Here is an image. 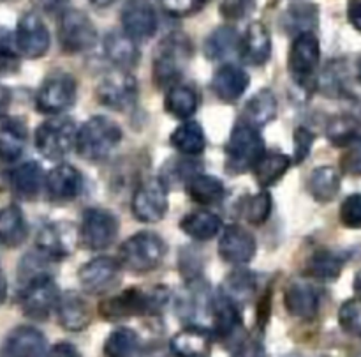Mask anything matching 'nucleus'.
Returning <instances> with one entry per match:
<instances>
[{
  "instance_id": "nucleus-61",
  "label": "nucleus",
  "mask_w": 361,
  "mask_h": 357,
  "mask_svg": "<svg viewBox=\"0 0 361 357\" xmlns=\"http://www.w3.org/2000/svg\"><path fill=\"white\" fill-rule=\"evenodd\" d=\"M360 80H361V60H360Z\"/></svg>"
},
{
  "instance_id": "nucleus-7",
  "label": "nucleus",
  "mask_w": 361,
  "mask_h": 357,
  "mask_svg": "<svg viewBox=\"0 0 361 357\" xmlns=\"http://www.w3.org/2000/svg\"><path fill=\"white\" fill-rule=\"evenodd\" d=\"M76 141V126L71 119H51L35 129V147L51 161L66 158Z\"/></svg>"
},
{
  "instance_id": "nucleus-21",
  "label": "nucleus",
  "mask_w": 361,
  "mask_h": 357,
  "mask_svg": "<svg viewBox=\"0 0 361 357\" xmlns=\"http://www.w3.org/2000/svg\"><path fill=\"white\" fill-rule=\"evenodd\" d=\"M46 338L30 325H20L9 332L2 346V357H44Z\"/></svg>"
},
{
  "instance_id": "nucleus-54",
  "label": "nucleus",
  "mask_w": 361,
  "mask_h": 357,
  "mask_svg": "<svg viewBox=\"0 0 361 357\" xmlns=\"http://www.w3.org/2000/svg\"><path fill=\"white\" fill-rule=\"evenodd\" d=\"M140 357H169L168 350H166L164 345L161 343H155V345H150L148 349H145L141 352Z\"/></svg>"
},
{
  "instance_id": "nucleus-27",
  "label": "nucleus",
  "mask_w": 361,
  "mask_h": 357,
  "mask_svg": "<svg viewBox=\"0 0 361 357\" xmlns=\"http://www.w3.org/2000/svg\"><path fill=\"white\" fill-rule=\"evenodd\" d=\"M169 350L175 357H210V334L200 327L183 329L173 336Z\"/></svg>"
},
{
  "instance_id": "nucleus-20",
  "label": "nucleus",
  "mask_w": 361,
  "mask_h": 357,
  "mask_svg": "<svg viewBox=\"0 0 361 357\" xmlns=\"http://www.w3.org/2000/svg\"><path fill=\"white\" fill-rule=\"evenodd\" d=\"M240 57L249 66H263L271 55L270 30L261 21H252L240 39Z\"/></svg>"
},
{
  "instance_id": "nucleus-24",
  "label": "nucleus",
  "mask_w": 361,
  "mask_h": 357,
  "mask_svg": "<svg viewBox=\"0 0 361 357\" xmlns=\"http://www.w3.org/2000/svg\"><path fill=\"white\" fill-rule=\"evenodd\" d=\"M56 313H59V320L62 327L73 332L83 331L92 322L90 306L80 293L73 292V290L60 295Z\"/></svg>"
},
{
  "instance_id": "nucleus-36",
  "label": "nucleus",
  "mask_w": 361,
  "mask_h": 357,
  "mask_svg": "<svg viewBox=\"0 0 361 357\" xmlns=\"http://www.w3.org/2000/svg\"><path fill=\"white\" fill-rule=\"evenodd\" d=\"M171 145L185 156L201 154L207 147V136H204L203 127L194 120L180 124L171 134Z\"/></svg>"
},
{
  "instance_id": "nucleus-51",
  "label": "nucleus",
  "mask_w": 361,
  "mask_h": 357,
  "mask_svg": "<svg viewBox=\"0 0 361 357\" xmlns=\"http://www.w3.org/2000/svg\"><path fill=\"white\" fill-rule=\"evenodd\" d=\"M164 7L168 13L175 14V16H187L203 7L200 0H164Z\"/></svg>"
},
{
  "instance_id": "nucleus-16",
  "label": "nucleus",
  "mask_w": 361,
  "mask_h": 357,
  "mask_svg": "<svg viewBox=\"0 0 361 357\" xmlns=\"http://www.w3.org/2000/svg\"><path fill=\"white\" fill-rule=\"evenodd\" d=\"M120 269H122V265L115 258L99 257L87 262L78 271V278H80L85 292L92 293V295H101V293H106L118 286Z\"/></svg>"
},
{
  "instance_id": "nucleus-52",
  "label": "nucleus",
  "mask_w": 361,
  "mask_h": 357,
  "mask_svg": "<svg viewBox=\"0 0 361 357\" xmlns=\"http://www.w3.org/2000/svg\"><path fill=\"white\" fill-rule=\"evenodd\" d=\"M44 357H81V353L71 343H56L49 352L44 353Z\"/></svg>"
},
{
  "instance_id": "nucleus-26",
  "label": "nucleus",
  "mask_w": 361,
  "mask_h": 357,
  "mask_svg": "<svg viewBox=\"0 0 361 357\" xmlns=\"http://www.w3.org/2000/svg\"><path fill=\"white\" fill-rule=\"evenodd\" d=\"M106 57L116 66V69L129 71L140 62V48L134 39L123 30H113L104 37Z\"/></svg>"
},
{
  "instance_id": "nucleus-5",
  "label": "nucleus",
  "mask_w": 361,
  "mask_h": 357,
  "mask_svg": "<svg viewBox=\"0 0 361 357\" xmlns=\"http://www.w3.org/2000/svg\"><path fill=\"white\" fill-rule=\"evenodd\" d=\"M166 242L152 232L134 233L120 247L118 264L133 272H150L162 264L166 257Z\"/></svg>"
},
{
  "instance_id": "nucleus-48",
  "label": "nucleus",
  "mask_w": 361,
  "mask_h": 357,
  "mask_svg": "<svg viewBox=\"0 0 361 357\" xmlns=\"http://www.w3.org/2000/svg\"><path fill=\"white\" fill-rule=\"evenodd\" d=\"M341 168L348 175H361V138L345 147V152L341 158Z\"/></svg>"
},
{
  "instance_id": "nucleus-58",
  "label": "nucleus",
  "mask_w": 361,
  "mask_h": 357,
  "mask_svg": "<svg viewBox=\"0 0 361 357\" xmlns=\"http://www.w3.org/2000/svg\"><path fill=\"white\" fill-rule=\"evenodd\" d=\"M46 6V9H55L56 6H60V4H63L66 0H42Z\"/></svg>"
},
{
  "instance_id": "nucleus-19",
  "label": "nucleus",
  "mask_w": 361,
  "mask_h": 357,
  "mask_svg": "<svg viewBox=\"0 0 361 357\" xmlns=\"http://www.w3.org/2000/svg\"><path fill=\"white\" fill-rule=\"evenodd\" d=\"M284 304L293 317L312 320L319 313L321 297L316 286L303 281V279H295L286 288Z\"/></svg>"
},
{
  "instance_id": "nucleus-35",
  "label": "nucleus",
  "mask_w": 361,
  "mask_h": 357,
  "mask_svg": "<svg viewBox=\"0 0 361 357\" xmlns=\"http://www.w3.org/2000/svg\"><path fill=\"white\" fill-rule=\"evenodd\" d=\"M309 191L319 204H328L341 191V173L334 166H319L310 173Z\"/></svg>"
},
{
  "instance_id": "nucleus-41",
  "label": "nucleus",
  "mask_w": 361,
  "mask_h": 357,
  "mask_svg": "<svg viewBox=\"0 0 361 357\" xmlns=\"http://www.w3.org/2000/svg\"><path fill=\"white\" fill-rule=\"evenodd\" d=\"M326 136L337 147H349L361 138V122L353 115H338L330 120Z\"/></svg>"
},
{
  "instance_id": "nucleus-55",
  "label": "nucleus",
  "mask_w": 361,
  "mask_h": 357,
  "mask_svg": "<svg viewBox=\"0 0 361 357\" xmlns=\"http://www.w3.org/2000/svg\"><path fill=\"white\" fill-rule=\"evenodd\" d=\"M9 103H11L9 88L4 87V85L0 83V115H4V113L7 112V108H9Z\"/></svg>"
},
{
  "instance_id": "nucleus-38",
  "label": "nucleus",
  "mask_w": 361,
  "mask_h": 357,
  "mask_svg": "<svg viewBox=\"0 0 361 357\" xmlns=\"http://www.w3.org/2000/svg\"><path fill=\"white\" fill-rule=\"evenodd\" d=\"M344 260L331 250H317L307 262V274L321 281H334L341 276Z\"/></svg>"
},
{
  "instance_id": "nucleus-28",
  "label": "nucleus",
  "mask_w": 361,
  "mask_h": 357,
  "mask_svg": "<svg viewBox=\"0 0 361 357\" xmlns=\"http://www.w3.org/2000/svg\"><path fill=\"white\" fill-rule=\"evenodd\" d=\"M275 115H277V99H275L274 92L263 88L247 101L240 122L247 124L254 129H261L263 126L270 124Z\"/></svg>"
},
{
  "instance_id": "nucleus-22",
  "label": "nucleus",
  "mask_w": 361,
  "mask_h": 357,
  "mask_svg": "<svg viewBox=\"0 0 361 357\" xmlns=\"http://www.w3.org/2000/svg\"><path fill=\"white\" fill-rule=\"evenodd\" d=\"M46 191L55 201H71L83 189V177L74 166L59 165L44 179Z\"/></svg>"
},
{
  "instance_id": "nucleus-42",
  "label": "nucleus",
  "mask_w": 361,
  "mask_h": 357,
  "mask_svg": "<svg viewBox=\"0 0 361 357\" xmlns=\"http://www.w3.org/2000/svg\"><path fill=\"white\" fill-rule=\"evenodd\" d=\"M137 353V334L133 329H116L106 338L104 356L106 357H136Z\"/></svg>"
},
{
  "instance_id": "nucleus-8",
  "label": "nucleus",
  "mask_w": 361,
  "mask_h": 357,
  "mask_svg": "<svg viewBox=\"0 0 361 357\" xmlns=\"http://www.w3.org/2000/svg\"><path fill=\"white\" fill-rule=\"evenodd\" d=\"M116 237H118V219L113 212L101 207H92L83 212L80 242L87 250H106L115 242Z\"/></svg>"
},
{
  "instance_id": "nucleus-59",
  "label": "nucleus",
  "mask_w": 361,
  "mask_h": 357,
  "mask_svg": "<svg viewBox=\"0 0 361 357\" xmlns=\"http://www.w3.org/2000/svg\"><path fill=\"white\" fill-rule=\"evenodd\" d=\"M353 285H355V290H356V292H358L360 295H361V271L358 272V274H356L355 283H353Z\"/></svg>"
},
{
  "instance_id": "nucleus-6",
  "label": "nucleus",
  "mask_w": 361,
  "mask_h": 357,
  "mask_svg": "<svg viewBox=\"0 0 361 357\" xmlns=\"http://www.w3.org/2000/svg\"><path fill=\"white\" fill-rule=\"evenodd\" d=\"M59 41L66 53L88 52L97 42V28L80 9H66L59 20Z\"/></svg>"
},
{
  "instance_id": "nucleus-46",
  "label": "nucleus",
  "mask_w": 361,
  "mask_h": 357,
  "mask_svg": "<svg viewBox=\"0 0 361 357\" xmlns=\"http://www.w3.org/2000/svg\"><path fill=\"white\" fill-rule=\"evenodd\" d=\"M338 324L345 332L361 336V299H349L338 310Z\"/></svg>"
},
{
  "instance_id": "nucleus-25",
  "label": "nucleus",
  "mask_w": 361,
  "mask_h": 357,
  "mask_svg": "<svg viewBox=\"0 0 361 357\" xmlns=\"http://www.w3.org/2000/svg\"><path fill=\"white\" fill-rule=\"evenodd\" d=\"M44 184V175L39 163L25 161L14 166L9 173V186L21 200H34Z\"/></svg>"
},
{
  "instance_id": "nucleus-13",
  "label": "nucleus",
  "mask_w": 361,
  "mask_h": 357,
  "mask_svg": "<svg viewBox=\"0 0 361 357\" xmlns=\"http://www.w3.org/2000/svg\"><path fill=\"white\" fill-rule=\"evenodd\" d=\"M168 186L159 177L143 180L133 197V214L143 223H157L168 212Z\"/></svg>"
},
{
  "instance_id": "nucleus-3",
  "label": "nucleus",
  "mask_w": 361,
  "mask_h": 357,
  "mask_svg": "<svg viewBox=\"0 0 361 357\" xmlns=\"http://www.w3.org/2000/svg\"><path fill=\"white\" fill-rule=\"evenodd\" d=\"M192 57V45L185 34H169L157 46L152 64V74L157 87H173L187 69Z\"/></svg>"
},
{
  "instance_id": "nucleus-37",
  "label": "nucleus",
  "mask_w": 361,
  "mask_h": 357,
  "mask_svg": "<svg viewBox=\"0 0 361 357\" xmlns=\"http://www.w3.org/2000/svg\"><path fill=\"white\" fill-rule=\"evenodd\" d=\"M197 94L194 88H190L189 85L176 83L173 87L168 88V94H166L164 108L166 112L171 113L176 119H190V117L196 113L197 110Z\"/></svg>"
},
{
  "instance_id": "nucleus-50",
  "label": "nucleus",
  "mask_w": 361,
  "mask_h": 357,
  "mask_svg": "<svg viewBox=\"0 0 361 357\" xmlns=\"http://www.w3.org/2000/svg\"><path fill=\"white\" fill-rule=\"evenodd\" d=\"M293 140H295V158H293V163L298 165L310 154V148H312L314 144V134L307 127H298L295 131Z\"/></svg>"
},
{
  "instance_id": "nucleus-11",
  "label": "nucleus",
  "mask_w": 361,
  "mask_h": 357,
  "mask_svg": "<svg viewBox=\"0 0 361 357\" xmlns=\"http://www.w3.org/2000/svg\"><path fill=\"white\" fill-rule=\"evenodd\" d=\"M319 60L321 45L317 35L314 32H305V34L296 35L288 57L289 73L295 78L296 83L307 87L312 81L317 67H319Z\"/></svg>"
},
{
  "instance_id": "nucleus-34",
  "label": "nucleus",
  "mask_w": 361,
  "mask_h": 357,
  "mask_svg": "<svg viewBox=\"0 0 361 357\" xmlns=\"http://www.w3.org/2000/svg\"><path fill=\"white\" fill-rule=\"evenodd\" d=\"M180 228L196 240H210L221 233L222 221L217 214L210 211H194L183 216Z\"/></svg>"
},
{
  "instance_id": "nucleus-57",
  "label": "nucleus",
  "mask_w": 361,
  "mask_h": 357,
  "mask_svg": "<svg viewBox=\"0 0 361 357\" xmlns=\"http://www.w3.org/2000/svg\"><path fill=\"white\" fill-rule=\"evenodd\" d=\"M88 2L95 7H109V6H113L116 0H88Z\"/></svg>"
},
{
  "instance_id": "nucleus-30",
  "label": "nucleus",
  "mask_w": 361,
  "mask_h": 357,
  "mask_svg": "<svg viewBox=\"0 0 361 357\" xmlns=\"http://www.w3.org/2000/svg\"><path fill=\"white\" fill-rule=\"evenodd\" d=\"M212 317H214V332L221 339H228L242 327V315L238 304L233 303L226 295L219 293L215 300H212Z\"/></svg>"
},
{
  "instance_id": "nucleus-12",
  "label": "nucleus",
  "mask_w": 361,
  "mask_h": 357,
  "mask_svg": "<svg viewBox=\"0 0 361 357\" xmlns=\"http://www.w3.org/2000/svg\"><path fill=\"white\" fill-rule=\"evenodd\" d=\"M35 242L46 258L62 260L76 251L80 244V230L71 221H53L39 230Z\"/></svg>"
},
{
  "instance_id": "nucleus-39",
  "label": "nucleus",
  "mask_w": 361,
  "mask_h": 357,
  "mask_svg": "<svg viewBox=\"0 0 361 357\" xmlns=\"http://www.w3.org/2000/svg\"><path fill=\"white\" fill-rule=\"evenodd\" d=\"M291 165L293 159L289 156L279 154V152H267L261 158V161L256 165L254 173H256V179L259 182V186L268 187L279 182L286 175V172L291 168Z\"/></svg>"
},
{
  "instance_id": "nucleus-9",
  "label": "nucleus",
  "mask_w": 361,
  "mask_h": 357,
  "mask_svg": "<svg viewBox=\"0 0 361 357\" xmlns=\"http://www.w3.org/2000/svg\"><path fill=\"white\" fill-rule=\"evenodd\" d=\"M97 99L115 112H129L137 101V81L129 71L115 69L97 85Z\"/></svg>"
},
{
  "instance_id": "nucleus-1",
  "label": "nucleus",
  "mask_w": 361,
  "mask_h": 357,
  "mask_svg": "<svg viewBox=\"0 0 361 357\" xmlns=\"http://www.w3.org/2000/svg\"><path fill=\"white\" fill-rule=\"evenodd\" d=\"M169 299V290L166 286H155L152 292L141 288H127L109 299L102 300L99 313L106 320L141 317V315H157L164 310Z\"/></svg>"
},
{
  "instance_id": "nucleus-45",
  "label": "nucleus",
  "mask_w": 361,
  "mask_h": 357,
  "mask_svg": "<svg viewBox=\"0 0 361 357\" xmlns=\"http://www.w3.org/2000/svg\"><path fill=\"white\" fill-rule=\"evenodd\" d=\"M20 69L14 35L6 27H0V74L16 73Z\"/></svg>"
},
{
  "instance_id": "nucleus-31",
  "label": "nucleus",
  "mask_w": 361,
  "mask_h": 357,
  "mask_svg": "<svg viewBox=\"0 0 361 357\" xmlns=\"http://www.w3.org/2000/svg\"><path fill=\"white\" fill-rule=\"evenodd\" d=\"M27 145V127L21 120H7L0 126V163H16Z\"/></svg>"
},
{
  "instance_id": "nucleus-56",
  "label": "nucleus",
  "mask_w": 361,
  "mask_h": 357,
  "mask_svg": "<svg viewBox=\"0 0 361 357\" xmlns=\"http://www.w3.org/2000/svg\"><path fill=\"white\" fill-rule=\"evenodd\" d=\"M6 295H7V281H6V276H4V272L0 271V304L6 300Z\"/></svg>"
},
{
  "instance_id": "nucleus-14",
  "label": "nucleus",
  "mask_w": 361,
  "mask_h": 357,
  "mask_svg": "<svg viewBox=\"0 0 361 357\" xmlns=\"http://www.w3.org/2000/svg\"><path fill=\"white\" fill-rule=\"evenodd\" d=\"M76 101V80L71 74H55L41 85L35 98V108L44 115H56L71 108Z\"/></svg>"
},
{
  "instance_id": "nucleus-60",
  "label": "nucleus",
  "mask_w": 361,
  "mask_h": 357,
  "mask_svg": "<svg viewBox=\"0 0 361 357\" xmlns=\"http://www.w3.org/2000/svg\"><path fill=\"white\" fill-rule=\"evenodd\" d=\"M200 2L203 4V6H204V4H207V2H210V0H200Z\"/></svg>"
},
{
  "instance_id": "nucleus-2",
  "label": "nucleus",
  "mask_w": 361,
  "mask_h": 357,
  "mask_svg": "<svg viewBox=\"0 0 361 357\" xmlns=\"http://www.w3.org/2000/svg\"><path fill=\"white\" fill-rule=\"evenodd\" d=\"M122 141V129L108 117H92L76 131L78 154L92 163L104 161Z\"/></svg>"
},
{
  "instance_id": "nucleus-47",
  "label": "nucleus",
  "mask_w": 361,
  "mask_h": 357,
  "mask_svg": "<svg viewBox=\"0 0 361 357\" xmlns=\"http://www.w3.org/2000/svg\"><path fill=\"white\" fill-rule=\"evenodd\" d=\"M341 223L348 228H361V193H355L341 205Z\"/></svg>"
},
{
  "instance_id": "nucleus-18",
  "label": "nucleus",
  "mask_w": 361,
  "mask_h": 357,
  "mask_svg": "<svg viewBox=\"0 0 361 357\" xmlns=\"http://www.w3.org/2000/svg\"><path fill=\"white\" fill-rule=\"evenodd\" d=\"M219 254L228 264L243 265L256 254V240L243 226L229 225L219 240Z\"/></svg>"
},
{
  "instance_id": "nucleus-44",
  "label": "nucleus",
  "mask_w": 361,
  "mask_h": 357,
  "mask_svg": "<svg viewBox=\"0 0 361 357\" xmlns=\"http://www.w3.org/2000/svg\"><path fill=\"white\" fill-rule=\"evenodd\" d=\"M271 212V197L267 191L254 194V197H247L242 201V214L250 225H261L268 219Z\"/></svg>"
},
{
  "instance_id": "nucleus-32",
  "label": "nucleus",
  "mask_w": 361,
  "mask_h": 357,
  "mask_svg": "<svg viewBox=\"0 0 361 357\" xmlns=\"http://www.w3.org/2000/svg\"><path fill=\"white\" fill-rule=\"evenodd\" d=\"M187 193L200 205H217L224 198V184L215 175L192 173L187 179Z\"/></svg>"
},
{
  "instance_id": "nucleus-29",
  "label": "nucleus",
  "mask_w": 361,
  "mask_h": 357,
  "mask_svg": "<svg viewBox=\"0 0 361 357\" xmlns=\"http://www.w3.org/2000/svg\"><path fill=\"white\" fill-rule=\"evenodd\" d=\"M27 239V221L18 205L0 209V246L7 250L21 246Z\"/></svg>"
},
{
  "instance_id": "nucleus-40",
  "label": "nucleus",
  "mask_w": 361,
  "mask_h": 357,
  "mask_svg": "<svg viewBox=\"0 0 361 357\" xmlns=\"http://www.w3.org/2000/svg\"><path fill=\"white\" fill-rule=\"evenodd\" d=\"M240 39L236 28L224 25L212 32L204 41V53L212 60H222L238 49Z\"/></svg>"
},
{
  "instance_id": "nucleus-49",
  "label": "nucleus",
  "mask_w": 361,
  "mask_h": 357,
  "mask_svg": "<svg viewBox=\"0 0 361 357\" xmlns=\"http://www.w3.org/2000/svg\"><path fill=\"white\" fill-rule=\"evenodd\" d=\"M256 7V0H222L221 14L228 20H242L247 14L252 13Z\"/></svg>"
},
{
  "instance_id": "nucleus-10",
  "label": "nucleus",
  "mask_w": 361,
  "mask_h": 357,
  "mask_svg": "<svg viewBox=\"0 0 361 357\" xmlns=\"http://www.w3.org/2000/svg\"><path fill=\"white\" fill-rule=\"evenodd\" d=\"M60 300V292L51 276H39L25 283L21 292V310L28 318L46 320L56 310Z\"/></svg>"
},
{
  "instance_id": "nucleus-43",
  "label": "nucleus",
  "mask_w": 361,
  "mask_h": 357,
  "mask_svg": "<svg viewBox=\"0 0 361 357\" xmlns=\"http://www.w3.org/2000/svg\"><path fill=\"white\" fill-rule=\"evenodd\" d=\"M254 288H256V278H254L252 272L236 271L226 278L221 293L231 299L235 304H238L249 299Z\"/></svg>"
},
{
  "instance_id": "nucleus-23",
  "label": "nucleus",
  "mask_w": 361,
  "mask_h": 357,
  "mask_svg": "<svg viewBox=\"0 0 361 357\" xmlns=\"http://www.w3.org/2000/svg\"><path fill=\"white\" fill-rule=\"evenodd\" d=\"M249 83V74L242 67L235 66V64H224L215 71L212 88L221 101L235 103L242 98Z\"/></svg>"
},
{
  "instance_id": "nucleus-53",
  "label": "nucleus",
  "mask_w": 361,
  "mask_h": 357,
  "mask_svg": "<svg viewBox=\"0 0 361 357\" xmlns=\"http://www.w3.org/2000/svg\"><path fill=\"white\" fill-rule=\"evenodd\" d=\"M348 18L353 27L361 32V0H351L348 7Z\"/></svg>"
},
{
  "instance_id": "nucleus-15",
  "label": "nucleus",
  "mask_w": 361,
  "mask_h": 357,
  "mask_svg": "<svg viewBox=\"0 0 361 357\" xmlns=\"http://www.w3.org/2000/svg\"><path fill=\"white\" fill-rule=\"evenodd\" d=\"M14 45L27 59H41L46 55L49 49V30L39 14L25 13L18 20Z\"/></svg>"
},
{
  "instance_id": "nucleus-4",
  "label": "nucleus",
  "mask_w": 361,
  "mask_h": 357,
  "mask_svg": "<svg viewBox=\"0 0 361 357\" xmlns=\"http://www.w3.org/2000/svg\"><path fill=\"white\" fill-rule=\"evenodd\" d=\"M267 154V145L259 129L238 122L231 131L226 145V168L231 173H243L256 168L261 158Z\"/></svg>"
},
{
  "instance_id": "nucleus-17",
  "label": "nucleus",
  "mask_w": 361,
  "mask_h": 357,
  "mask_svg": "<svg viewBox=\"0 0 361 357\" xmlns=\"http://www.w3.org/2000/svg\"><path fill=\"white\" fill-rule=\"evenodd\" d=\"M123 32L134 41H143L157 32V14L147 0H127L122 7Z\"/></svg>"
},
{
  "instance_id": "nucleus-33",
  "label": "nucleus",
  "mask_w": 361,
  "mask_h": 357,
  "mask_svg": "<svg viewBox=\"0 0 361 357\" xmlns=\"http://www.w3.org/2000/svg\"><path fill=\"white\" fill-rule=\"evenodd\" d=\"M317 23H319V9L316 4H293L282 14V27L295 37L305 32H314Z\"/></svg>"
}]
</instances>
